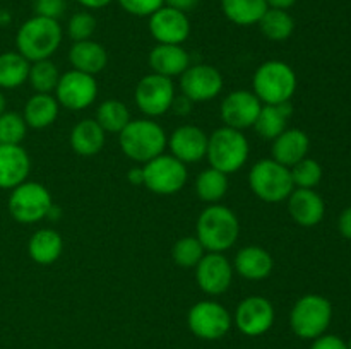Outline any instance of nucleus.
I'll use <instances>...</instances> for the list:
<instances>
[{
	"label": "nucleus",
	"instance_id": "obj_1",
	"mask_svg": "<svg viewBox=\"0 0 351 349\" xmlns=\"http://www.w3.org/2000/svg\"><path fill=\"white\" fill-rule=\"evenodd\" d=\"M240 222L232 209L211 204L199 214L195 224V238L208 252L223 253L239 240Z\"/></svg>",
	"mask_w": 351,
	"mask_h": 349
},
{
	"label": "nucleus",
	"instance_id": "obj_2",
	"mask_svg": "<svg viewBox=\"0 0 351 349\" xmlns=\"http://www.w3.org/2000/svg\"><path fill=\"white\" fill-rule=\"evenodd\" d=\"M62 43V26L58 21L33 16L24 21L16 34L17 51L27 62L48 60Z\"/></svg>",
	"mask_w": 351,
	"mask_h": 349
},
{
	"label": "nucleus",
	"instance_id": "obj_3",
	"mask_svg": "<svg viewBox=\"0 0 351 349\" xmlns=\"http://www.w3.org/2000/svg\"><path fill=\"white\" fill-rule=\"evenodd\" d=\"M119 135L123 154L137 163H147L158 157L168 144L163 127L147 118L130 120Z\"/></svg>",
	"mask_w": 351,
	"mask_h": 349
},
{
	"label": "nucleus",
	"instance_id": "obj_4",
	"mask_svg": "<svg viewBox=\"0 0 351 349\" xmlns=\"http://www.w3.org/2000/svg\"><path fill=\"white\" fill-rule=\"evenodd\" d=\"M252 88L264 105H283L297 91V74L287 62L267 60L254 74Z\"/></svg>",
	"mask_w": 351,
	"mask_h": 349
},
{
	"label": "nucleus",
	"instance_id": "obj_5",
	"mask_svg": "<svg viewBox=\"0 0 351 349\" xmlns=\"http://www.w3.org/2000/svg\"><path fill=\"white\" fill-rule=\"evenodd\" d=\"M249 140L243 135L242 130L232 127L216 129L208 139V156L209 164L215 170L225 174H232L239 171L249 159Z\"/></svg>",
	"mask_w": 351,
	"mask_h": 349
},
{
	"label": "nucleus",
	"instance_id": "obj_6",
	"mask_svg": "<svg viewBox=\"0 0 351 349\" xmlns=\"http://www.w3.org/2000/svg\"><path fill=\"white\" fill-rule=\"evenodd\" d=\"M249 185L254 194L264 202L278 204L290 197L295 190L290 168L274 159H261L249 173Z\"/></svg>",
	"mask_w": 351,
	"mask_h": 349
},
{
	"label": "nucleus",
	"instance_id": "obj_7",
	"mask_svg": "<svg viewBox=\"0 0 351 349\" xmlns=\"http://www.w3.org/2000/svg\"><path fill=\"white\" fill-rule=\"evenodd\" d=\"M332 320V305L321 294H305L293 305L290 325L302 339H317L326 334Z\"/></svg>",
	"mask_w": 351,
	"mask_h": 349
},
{
	"label": "nucleus",
	"instance_id": "obj_8",
	"mask_svg": "<svg viewBox=\"0 0 351 349\" xmlns=\"http://www.w3.org/2000/svg\"><path fill=\"white\" fill-rule=\"evenodd\" d=\"M53 202L47 188L38 181H23L12 188L9 197V212L17 222L33 224L50 214Z\"/></svg>",
	"mask_w": 351,
	"mask_h": 349
},
{
	"label": "nucleus",
	"instance_id": "obj_9",
	"mask_svg": "<svg viewBox=\"0 0 351 349\" xmlns=\"http://www.w3.org/2000/svg\"><path fill=\"white\" fill-rule=\"evenodd\" d=\"M144 185L158 195L177 194L187 181V164L171 154H160L144 163Z\"/></svg>",
	"mask_w": 351,
	"mask_h": 349
},
{
	"label": "nucleus",
	"instance_id": "obj_10",
	"mask_svg": "<svg viewBox=\"0 0 351 349\" xmlns=\"http://www.w3.org/2000/svg\"><path fill=\"white\" fill-rule=\"evenodd\" d=\"M136 105L147 116H161L171 109L175 101L173 81L160 74L144 75L136 86Z\"/></svg>",
	"mask_w": 351,
	"mask_h": 349
},
{
	"label": "nucleus",
	"instance_id": "obj_11",
	"mask_svg": "<svg viewBox=\"0 0 351 349\" xmlns=\"http://www.w3.org/2000/svg\"><path fill=\"white\" fill-rule=\"evenodd\" d=\"M55 92H57L58 105L65 106L72 112H79L95 103L96 96H98V84H96L95 75L72 68L60 75Z\"/></svg>",
	"mask_w": 351,
	"mask_h": 349
},
{
	"label": "nucleus",
	"instance_id": "obj_12",
	"mask_svg": "<svg viewBox=\"0 0 351 349\" xmlns=\"http://www.w3.org/2000/svg\"><path fill=\"white\" fill-rule=\"evenodd\" d=\"M189 327L197 337L206 341L221 339L230 331L232 318L228 310L216 301H199L189 311Z\"/></svg>",
	"mask_w": 351,
	"mask_h": 349
},
{
	"label": "nucleus",
	"instance_id": "obj_13",
	"mask_svg": "<svg viewBox=\"0 0 351 349\" xmlns=\"http://www.w3.org/2000/svg\"><path fill=\"white\" fill-rule=\"evenodd\" d=\"M233 279V266L223 253H204L195 266V281L206 294L218 296L228 291Z\"/></svg>",
	"mask_w": 351,
	"mask_h": 349
},
{
	"label": "nucleus",
	"instance_id": "obj_14",
	"mask_svg": "<svg viewBox=\"0 0 351 349\" xmlns=\"http://www.w3.org/2000/svg\"><path fill=\"white\" fill-rule=\"evenodd\" d=\"M180 89L192 103L209 101L221 92L223 75L213 65H192L180 75Z\"/></svg>",
	"mask_w": 351,
	"mask_h": 349
},
{
	"label": "nucleus",
	"instance_id": "obj_15",
	"mask_svg": "<svg viewBox=\"0 0 351 349\" xmlns=\"http://www.w3.org/2000/svg\"><path fill=\"white\" fill-rule=\"evenodd\" d=\"M149 33L160 44H182L191 34L187 14L163 5L149 16Z\"/></svg>",
	"mask_w": 351,
	"mask_h": 349
},
{
	"label": "nucleus",
	"instance_id": "obj_16",
	"mask_svg": "<svg viewBox=\"0 0 351 349\" xmlns=\"http://www.w3.org/2000/svg\"><path fill=\"white\" fill-rule=\"evenodd\" d=\"M261 108H263V103L252 91L237 89L223 99L219 113L226 127L243 130L254 127Z\"/></svg>",
	"mask_w": 351,
	"mask_h": 349
},
{
	"label": "nucleus",
	"instance_id": "obj_17",
	"mask_svg": "<svg viewBox=\"0 0 351 349\" xmlns=\"http://www.w3.org/2000/svg\"><path fill=\"white\" fill-rule=\"evenodd\" d=\"M274 322V308L263 296H249L237 307L235 324L245 335H261L271 328Z\"/></svg>",
	"mask_w": 351,
	"mask_h": 349
},
{
	"label": "nucleus",
	"instance_id": "obj_18",
	"mask_svg": "<svg viewBox=\"0 0 351 349\" xmlns=\"http://www.w3.org/2000/svg\"><path fill=\"white\" fill-rule=\"evenodd\" d=\"M208 139L206 132L195 125H182L173 130L168 139V147L171 156L177 157L184 164L197 163L208 153Z\"/></svg>",
	"mask_w": 351,
	"mask_h": 349
},
{
	"label": "nucleus",
	"instance_id": "obj_19",
	"mask_svg": "<svg viewBox=\"0 0 351 349\" xmlns=\"http://www.w3.org/2000/svg\"><path fill=\"white\" fill-rule=\"evenodd\" d=\"M288 212L297 224L312 228L324 219V198L314 188H295L288 197Z\"/></svg>",
	"mask_w": 351,
	"mask_h": 349
},
{
	"label": "nucleus",
	"instance_id": "obj_20",
	"mask_svg": "<svg viewBox=\"0 0 351 349\" xmlns=\"http://www.w3.org/2000/svg\"><path fill=\"white\" fill-rule=\"evenodd\" d=\"M31 159L21 144H0V188H16L26 181Z\"/></svg>",
	"mask_w": 351,
	"mask_h": 349
},
{
	"label": "nucleus",
	"instance_id": "obj_21",
	"mask_svg": "<svg viewBox=\"0 0 351 349\" xmlns=\"http://www.w3.org/2000/svg\"><path fill=\"white\" fill-rule=\"evenodd\" d=\"M308 147H311V139L304 130L287 129L273 140L271 154H273V159L276 163L291 168L298 161L307 157Z\"/></svg>",
	"mask_w": 351,
	"mask_h": 349
},
{
	"label": "nucleus",
	"instance_id": "obj_22",
	"mask_svg": "<svg viewBox=\"0 0 351 349\" xmlns=\"http://www.w3.org/2000/svg\"><path fill=\"white\" fill-rule=\"evenodd\" d=\"M149 65L154 74L171 79L191 67V57L182 44H160L151 50Z\"/></svg>",
	"mask_w": 351,
	"mask_h": 349
},
{
	"label": "nucleus",
	"instance_id": "obj_23",
	"mask_svg": "<svg viewBox=\"0 0 351 349\" xmlns=\"http://www.w3.org/2000/svg\"><path fill=\"white\" fill-rule=\"evenodd\" d=\"M274 262L271 253L263 246L249 245L239 250L233 262V269L239 272V276L245 277L249 281L266 279L273 270Z\"/></svg>",
	"mask_w": 351,
	"mask_h": 349
},
{
	"label": "nucleus",
	"instance_id": "obj_24",
	"mask_svg": "<svg viewBox=\"0 0 351 349\" xmlns=\"http://www.w3.org/2000/svg\"><path fill=\"white\" fill-rule=\"evenodd\" d=\"M69 60H71L74 70L95 75L106 67L108 53H106L105 47L99 44L98 41H75L71 50H69Z\"/></svg>",
	"mask_w": 351,
	"mask_h": 349
},
{
	"label": "nucleus",
	"instance_id": "obj_25",
	"mask_svg": "<svg viewBox=\"0 0 351 349\" xmlns=\"http://www.w3.org/2000/svg\"><path fill=\"white\" fill-rule=\"evenodd\" d=\"M106 132L93 118L75 123L71 132V147L79 156H95L105 146Z\"/></svg>",
	"mask_w": 351,
	"mask_h": 349
},
{
	"label": "nucleus",
	"instance_id": "obj_26",
	"mask_svg": "<svg viewBox=\"0 0 351 349\" xmlns=\"http://www.w3.org/2000/svg\"><path fill=\"white\" fill-rule=\"evenodd\" d=\"M62 250H64V240L55 229H38L27 243L29 257L41 266H50L57 262L58 257L62 255Z\"/></svg>",
	"mask_w": 351,
	"mask_h": 349
},
{
	"label": "nucleus",
	"instance_id": "obj_27",
	"mask_svg": "<svg viewBox=\"0 0 351 349\" xmlns=\"http://www.w3.org/2000/svg\"><path fill=\"white\" fill-rule=\"evenodd\" d=\"M291 113L293 109H291L290 101L283 103V105H263L256 123H254V129L263 139L274 140L281 132L287 130V123Z\"/></svg>",
	"mask_w": 351,
	"mask_h": 349
},
{
	"label": "nucleus",
	"instance_id": "obj_28",
	"mask_svg": "<svg viewBox=\"0 0 351 349\" xmlns=\"http://www.w3.org/2000/svg\"><path fill=\"white\" fill-rule=\"evenodd\" d=\"M58 101L51 94L36 92L27 99L24 106V122L31 129H47L57 120Z\"/></svg>",
	"mask_w": 351,
	"mask_h": 349
},
{
	"label": "nucleus",
	"instance_id": "obj_29",
	"mask_svg": "<svg viewBox=\"0 0 351 349\" xmlns=\"http://www.w3.org/2000/svg\"><path fill=\"white\" fill-rule=\"evenodd\" d=\"M221 9L237 26H254L269 7L266 0H221Z\"/></svg>",
	"mask_w": 351,
	"mask_h": 349
},
{
	"label": "nucleus",
	"instance_id": "obj_30",
	"mask_svg": "<svg viewBox=\"0 0 351 349\" xmlns=\"http://www.w3.org/2000/svg\"><path fill=\"white\" fill-rule=\"evenodd\" d=\"M31 62H27L19 51L0 53V88L16 89L27 81Z\"/></svg>",
	"mask_w": 351,
	"mask_h": 349
},
{
	"label": "nucleus",
	"instance_id": "obj_31",
	"mask_svg": "<svg viewBox=\"0 0 351 349\" xmlns=\"http://www.w3.org/2000/svg\"><path fill=\"white\" fill-rule=\"evenodd\" d=\"M257 24H259L261 33L271 41L288 40L295 31L293 17L285 9H273V7H269Z\"/></svg>",
	"mask_w": 351,
	"mask_h": 349
},
{
	"label": "nucleus",
	"instance_id": "obj_32",
	"mask_svg": "<svg viewBox=\"0 0 351 349\" xmlns=\"http://www.w3.org/2000/svg\"><path fill=\"white\" fill-rule=\"evenodd\" d=\"M226 192H228V174L221 173L215 168L201 171L199 177L195 178V194L201 201L216 204L225 197Z\"/></svg>",
	"mask_w": 351,
	"mask_h": 349
},
{
	"label": "nucleus",
	"instance_id": "obj_33",
	"mask_svg": "<svg viewBox=\"0 0 351 349\" xmlns=\"http://www.w3.org/2000/svg\"><path fill=\"white\" fill-rule=\"evenodd\" d=\"M95 120L105 132L120 133L130 122V112L125 103L119 99H106L96 109Z\"/></svg>",
	"mask_w": 351,
	"mask_h": 349
},
{
	"label": "nucleus",
	"instance_id": "obj_34",
	"mask_svg": "<svg viewBox=\"0 0 351 349\" xmlns=\"http://www.w3.org/2000/svg\"><path fill=\"white\" fill-rule=\"evenodd\" d=\"M58 79H60V72H58L57 65L50 60H40L33 62V65L29 67V75H27V81H29L31 88L36 92H43V94H50L51 91H55L58 84Z\"/></svg>",
	"mask_w": 351,
	"mask_h": 349
},
{
	"label": "nucleus",
	"instance_id": "obj_35",
	"mask_svg": "<svg viewBox=\"0 0 351 349\" xmlns=\"http://www.w3.org/2000/svg\"><path fill=\"white\" fill-rule=\"evenodd\" d=\"M171 257H173L175 263L184 269L189 267H195L199 260L204 257V246L201 245L195 236H184L175 243L173 250H171Z\"/></svg>",
	"mask_w": 351,
	"mask_h": 349
},
{
	"label": "nucleus",
	"instance_id": "obj_36",
	"mask_svg": "<svg viewBox=\"0 0 351 349\" xmlns=\"http://www.w3.org/2000/svg\"><path fill=\"white\" fill-rule=\"evenodd\" d=\"M291 180L297 188H314L322 180V168L312 157H304L295 166L290 168Z\"/></svg>",
	"mask_w": 351,
	"mask_h": 349
},
{
	"label": "nucleus",
	"instance_id": "obj_37",
	"mask_svg": "<svg viewBox=\"0 0 351 349\" xmlns=\"http://www.w3.org/2000/svg\"><path fill=\"white\" fill-rule=\"evenodd\" d=\"M26 132L27 125L23 115L16 112H3L0 115V144H21Z\"/></svg>",
	"mask_w": 351,
	"mask_h": 349
},
{
	"label": "nucleus",
	"instance_id": "obj_38",
	"mask_svg": "<svg viewBox=\"0 0 351 349\" xmlns=\"http://www.w3.org/2000/svg\"><path fill=\"white\" fill-rule=\"evenodd\" d=\"M96 29V17L88 10L72 14L67 23V34L72 41L91 40L93 33Z\"/></svg>",
	"mask_w": 351,
	"mask_h": 349
},
{
	"label": "nucleus",
	"instance_id": "obj_39",
	"mask_svg": "<svg viewBox=\"0 0 351 349\" xmlns=\"http://www.w3.org/2000/svg\"><path fill=\"white\" fill-rule=\"evenodd\" d=\"M117 2L127 14L137 17H149L165 5V0H117Z\"/></svg>",
	"mask_w": 351,
	"mask_h": 349
},
{
	"label": "nucleus",
	"instance_id": "obj_40",
	"mask_svg": "<svg viewBox=\"0 0 351 349\" xmlns=\"http://www.w3.org/2000/svg\"><path fill=\"white\" fill-rule=\"evenodd\" d=\"M67 9V2L65 0H36L34 2V16L48 17V19L58 21L62 14Z\"/></svg>",
	"mask_w": 351,
	"mask_h": 349
},
{
	"label": "nucleus",
	"instance_id": "obj_41",
	"mask_svg": "<svg viewBox=\"0 0 351 349\" xmlns=\"http://www.w3.org/2000/svg\"><path fill=\"white\" fill-rule=\"evenodd\" d=\"M311 349H348V344L338 335L324 334L321 337L314 339V344Z\"/></svg>",
	"mask_w": 351,
	"mask_h": 349
},
{
	"label": "nucleus",
	"instance_id": "obj_42",
	"mask_svg": "<svg viewBox=\"0 0 351 349\" xmlns=\"http://www.w3.org/2000/svg\"><path fill=\"white\" fill-rule=\"evenodd\" d=\"M338 229H339V233L345 236V238L351 240V205H350V207H346L345 211L339 214Z\"/></svg>",
	"mask_w": 351,
	"mask_h": 349
},
{
	"label": "nucleus",
	"instance_id": "obj_43",
	"mask_svg": "<svg viewBox=\"0 0 351 349\" xmlns=\"http://www.w3.org/2000/svg\"><path fill=\"white\" fill-rule=\"evenodd\" d=\"M199 0H165V5L168 7H173V9L182 10V12H191L197 7Z\"/></svg>",
	"mask_w": 351,
	"mask_h": 349
},
{
	"label": "nucleus",
	"instance_id": "obj_44",
	"mask_svg": "<svg viewBox=\"0 0 351 349\" xmlns=\"http://www.w3.org/2000/svg\"><path fill=\"white\" fill-rule=\"evenodd\" d=\"M171 108H173L175 113H178V115H187L192 108V101L189 98H185L184 94H182L180 98L175 96V101L173 105H171Z\"/></svg>",
	"mask_w": 351,
	"mask_h": 349
},
{
	"label": "nucleus",
	"instance_id": "obj_45",
	"mask_svg": "<svg viewBox=\"0 0 351 349\" xmlns=\"http://www.w3.org/2000/svg\"><path fill=\"white\" fill-rule=\"evenodd\" d=\"M77 2L88 10H98L106 7L108 3H112V0H77Z\"/></svg>",
	"mask_w": 351,
	"mask_h": 349
},
{
	"label": "nucleus",
	"instance_id": "obj_46",
	"mask_svg": "<svg viewBox=\"0 0 351 349\" xmlns=\"http://www.w3.org/2000/svg\"><path fill=\"white\" fill-rule=\"evenodd\" d=\"M267 7H273V9H285L288 10L290 7H293L298 0H266Z\"/></svg>",
	"mask_w": 351,
	"mask_h": 349
},
{
	"label": "nucleus",
	"instance_id": "obj_47",
	"mask_svg": "<svg viewBox=\"0 0 351 349\" xmlns=\"http://www.w3.org/2000/svg\"><path fill=\"white\" fill-rule=\"evenodd\" d=\"M129 180H130V183H134V185H144L143 168H132V170L129 171Z\"/></svg>",
	"mask_w": 351,
	"mask_h": 349
},
{
	"label": "nucleus",
	"instance_id": "obj_48",
	"mask_svg": "<svg viewBox=\"0 0 351 349\" xmlns=\"http://www.w3.org/2000/svg\"><path fill=\"white\" fill-rule=\"evenodd\" d=\"M10 23V14L7 10H0V26H7Z\"/></svg>",
	"mask_w": 351,
	"mask_h": 349
},
{
	"label": "nucleus",
	"instance_id": "obj_49",
	"mask_svg": "<svg viewBox=\"0 0 351 349\" xmlns=\"http://www.w3.org/2000/svg\"><path fill=\"white\" fill-rule=\"evenodd\" d=\"M3 112H5V96L0 92V115H2Z\"/></svg>",
	"mask_w": 351,
	"mask_h": 349
},
{
	"label": "nucleus",
	"instance_id": "obj_50",
	"mask_svg": "<svg viewBox=\"0 0 351 349\" xmlns=\"http://www.w3.org/2000/svg\"><path fill=\"white\" fill-rule=\"evenodd\" d=\"M348 349H351V339H350V342H348Z\"/></svg>",
	"mask_w": 351,
	"mask_h": 349
}]
</instances>
